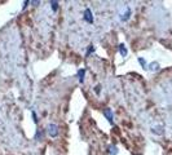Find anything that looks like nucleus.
I'll return each instance as SVG.
<instances>
[{"label": "nucleus", "instance_id": "nucleus-1", "mask_svg": "<svg viewBox=\"0 0 172 155\" xmlns=\"http://www.w3.org/2000/svg\"><path fill=\"white\" fill-rule=\"evenodd\" d=\"M83 19L87 22V23H89V25H92L93 22H95V17H93V13H92V9H91V8H86V9H84Z\"/></svg>", "mask_w": 172, "mask_h": 155}, {"label": "nucleus", "instance_id": "nucleus-2", "mask_svg": "<svg viewBox=\"0 0 172 155\" xmlns=\"http://www.w3.org/2000/svg\"><path fill=\"white\" fill-rule=\"evenodd\" d=\"M131 14H132V9L129 8L128 5H126L124 6V12H122L121 14H119V19L123 22H126V21H128L129 18H131Z\"/></svg>", "mask_w": 172, "mask_h": 155}, {"label": "nucleus", "instance_id": "nucleus-3", "mask_svg": "<svg viewBox=\"0 0 172 155\" xmlns=\"http://www.w3.org/2000/svg\"><path fill=\"white\" fill-rule=\"evenodd\" d=\"M47 132H48V134L51 136V137H57L58 133H60V131H58V125L57 124H48V127H47Z\"/></svg>", "mask_w": 172, "mask_h": 155}, {"label": "nucleus", "instance_id": "nucleus-4", "mask_svg": "<svg viewBox=\"0 0 172 155\" xmlns=\"http://www.w3.org/2000/svg\"><path fill=\"white\" fill-rule=\"evenodd\" d=\"M102 114H103V116H105L106 119H108V122L110 123V124H114V112H113L111 109H110V107L103 109Z\"/></svg>", "mask_w": 172, "mask_h": 155}, {"label": "nucleus", "instance_id": "nucleus-5", "mask_svg": "<svg viewBox=\"0 0 172 155\" xmlns=\"http://www.w3.org/2000/svg\"><path fill=\"white\" fill-rule=\"evenodd\" d=\"M118 50H119V54H121L122 57H126L128 54V50H127V47H126L123 43L119 44V47H118Z\"/></svg>", "mask_w": 172, "mask_h": 155}, {"label": "nucleus", "instance_id": "nucleus-6", "mask_svg": "<svg viewBox=\"0 0 172 155\" xmlns=\"http://www.w3.org/2000/svg\"><path fill=\"white\" fill-rule=\"evenodd\" d=\"M84 76H86V69H79L78 70V80L79 83H84Z\"/></svg>", "mask_w": 172, "mask_h": 155}, {"label": "nucleus", "instance_id": "nucleus-7", "mask_svg": "<svg viewBox=\"0 0 172 155\" xmlns=\"http://www.w3.org/2000/svg\"><path fill=\"white\" fill-rule=\"evenodd\" d=\"M159 69H161V66H159V63H158V62H151V63L148 65V70L149 71H153V73H154V71H158Z\"/></svg>", "mask_w": 172, "mask_h": 155}, {"label": "nucleus", "instance_id": "nucleus-8", "mask_svg": "<svg viewBox=\"0 0 172 155\" xmlns=\"http://www.w3.org/2000/svg\"><path fill=\"white\" fill-rule=\"evenodd\" d=\"M108 153H109L110 155H118L119 150H118V147H116L115 145H109V147H108Z\"/></svg>", "mask_w": 172, "mask_h": 155}, {"label": "nucleus", "instance_id": "nucleus-9", "mask_svg": "<svg viewBox=\"0 0 172 155\" xmlns=\"http://www.w3.org/2000/svg\"><path fill=\"white\" fill-rule=\"evenodd\" d=\"M137 61H138V63L141 65V67H142V69L148 70V62H146V61H145V58H142V57H138V58H137Z\"/></svg>", "mask_w": 172, "mask_h": 155}, {"label": "nucleus", "instance_id": "nucleus-10", "mask_svg": "<svg viewBox=\"0 0 172 155\" xmlns=\"http://www.w3.org/2000/svg\"><path fill=\"white\" fill-rule=\"evenodd\" d=\"M96 50V47L93 44H91V45H88V49H87V52H86V57H88L91 53H93V52Z\"/></svg>", "mask_w": 172, "mask_h": 155}, {"label": "nucleus", "instance_id": "nucleus-11", "mask_svg": "<svg viewBox=\"0 0 172 155\" xmlns=\"http://www.w3.org/2000/svg\"><path fill=\"white\" fill-rule=\"evenodd\" d=\"M49 4L52 5V11L57 12V9H58V1H54V0H52V1H49Z\"/></svg>", "mask_w": 172, "mask_h": 155}, {"label": "nucleus", "instance_id": "nucleus-12", "mask_svg": "<svg viewBox=\"0 0 172 155\" xmlns=\"http://www.w3.org/2000/svg\"><path fill=\"white\" fill-rule=\"evenodd\" d=\"M31 114H32V118H34V122L38 123V116H36V114H35V111H31Z\"/></svg>", "mask_w": 172, "mask_h": 155}, {"label": "nucleus", "instance_id": "nucleus-13", "mask_svg": "<svg viewBox=\"0 0 172 155\" xmlns=\"http://www.w3.org/2000/svg\"><path fill=\"white\" fill-rule=\"evenodd\" d=\"M100 88H101V87H100V85H97L96 88H95V92L97 93V95H100Z\"/></svg>", "mask_w": 172, "mask_h": 155}, {"label": "nucleus", "instance_id": "nucleus-14", "mask_svg": "<svg viewBox=\"0 0 172 155\" xmlns=\"http://www.w3.org/2000/svg\"><path fill=\"white\" fill-rule=\"evenodd\" d=\"M27 4H30V1H29V0H27V1H25V3H24V9L26 8V6H27Z\"/></svg>", "mask_w": 172, "mask_h": 155}]
</instances>
